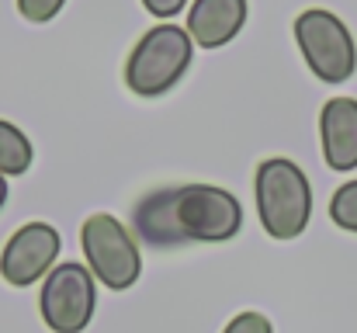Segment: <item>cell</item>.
Returning <instances> with one entry per match:
<instances>
[{"label":"cell","mask_w":357,"mask_h":333,"mask_svg":"<svg viewBox=\"0 0 357 333\" xmlns=\"http://www.w3.org/2000/svg\"><path fill=\"white\" fill-rule=\"evenodd\" d=\"M132 225L135 236L156 250L184 243H226L243 225V205L236 195L215 184L156 188L135 202Z\"/></svg>","instance_id":"obj_1"},{"label":"cell","mask_w":357,"mask_h":333,"mask_svg":"<svg viewBox=\"0 0 357 333\" xmlns=\"http://www.w3.org/2000/svg\"><path fill=\"white\" fill-rule=\"evenodd\" d=\"M257 195V216L264 222L267 236L274 239H295L305 232L312 216V188L305 170L288 156H271L257 167L253 177Z\"/></svg>","instance_id":"obj_2"},{"label":"cell","mask_w":357,"mask_h":333,"mask_svg":"<svg viewBox=\"0 0 357 333\" xmlns=\"http://www.w3.org/2000/svg\"><path fill=\"white\" fill-rule=\"evenodd\" d=\"M195 56V38L188 28H177L174 21H163L149 28L125 63V84L139 98H160L181 84Z\"/></svg>","instance_id":"obj_3"},{"label":"cell","mask_w":357,"mask_h":333,"mask_svg":"<svg viewBox=\"0 0 357 333\" xmlns=\"http://www.w3.org/2000/svg\"><path fill=\"white\" fill-rule=\"evenodd\" d=\"M295 42L305 66L323 84H347L357 70V45L351 28L323 7H309L295 17Z\"/></svg>","instance_id":"obj_4"},{"label":"cell","mask_w":357,"mask_h":333,"mask_svg":"<svg viewBox=\"0 0 357 333\" xmlns=\"http://www.w3.org/2000/svg\"><path fill=\"white\" fill-rule=\"evenodd\" d=\"M80 246L87 253L91 274L112 292H125L142 274V253L132 232L108 212H94L80 225Z\"/></svg>","instance_id":"obj_5"},{"label":"cell","mask_w":357,"mask_h":333,"mask_svg":"<svg viewBox=\"0 0 357 333\" xmlns=\"http://www.w3.org/2000/svg\"><path fill=\"white\" fill-rule=\"evenodd\" d=\"M94 306H98L94 274L84 264L66 260L45 274L38 309L52 333H84L94 320Z\"/></svg>","instance_id":"obj_6"},{"label":"cell","mask_w":357,"mask_h":333,"mask_svg":"<svg viewBox=\"0 0 357 333\" xmlns=\"http://www.w3.org/2000/svg\"><path fill=\"white\" fill-rule=\"evenodd\" d=\"M63 236L49 222H24L0 253V278L14 288H28L56 267Z\"/></svg>","instance_id":"obj_7"},{"label":"cell","mask_w":357,"mask_h":333,"mask_svg":"<svg viewBox=\"0 0 357 333\" xmlns=\"http://www.w3.org/2000/svg\"><path fill=\"white\" fill-rule=\"evenodd\" d=\"M319 139L330 170H354L357 167V101L354 98H330L319 111Z\"/></svg>","instance_id":"obj_8"},{"label":"cell","mask_w":357,"mask_h":333,"mask_svg":"<svg viewBox=\"0 0 357 333\" xmlns=\"http://www.w3.org/2000/svg\"><path fill=\"white\" fill-rule=\"evenodd\" d=\"M246 0H195L188 10V35L202 49H222L246 24Z\"/></svg>","instance_id":"obj_9"},{"label":"cell","mask_w":357,"mask_h":333,"mask_svg":"<svg viewBox=\"0 0 357 333\" xmlns=\"http://www.w3.org/2000/svg\"><path fill=\"white\" fill-rule=\"evenodd\" d=\"M31 160H35L31 139L17 125L0 118V174L3 177H17V174H24L31 167Z\"/></svg>","instance_id":"obj_10"},{"label":"cell","mask_w":357,"mask_h":333,"mask_svg":"<svg viewBox=\"0 0 357 333\" xmlns=\"http://www.w3.org/2000/svg\"><path fill=\"white\" fill-rule=\"evenodd\" d=\"M330 219L347 232H357V181L337 188V195L330 198Z\"/></svg>","instance_id":"obj_11"},{"label":"cell","mask_w":357,"mask_h":333,"mask_svg":"<svg viewBox=\"0 0 357 333\" xmlns=\"http://www.w3.org/2000/svg\"><path fill=\"white\" fill-rule=\"evenodd\" d=\"M63 3H66V0H17V10H21L24 21L45 24V21H52V17L63 10Z\"/></svg>","instance_id":"obj_12"},{"label":"cell","mask_w":357,"mask_h":333,"mask_svg":"<svg viewBox=\"0 0 357 333\" xmlns=\"http://www.w3.org/2000/svg\"><path fill=\"white\" fill-rule=\"evenodd\" d=\"M222 333H274V327L264 313H239Z\"/></svg>","instance_id":"obj_13"},{"label":"cell","mask_w":357,"mask_h":333,"mask_svg":"<svg viewBox=\"0 0 357 333\" xmlns=\"http://www.w3.org/2000/svg\"><path fill=\"white\" fill-rule=\"evenodd\" d=\"M142 7H146L153 17H160V21H170V17H177V14L188 7V0H142Z\"/></svg>","instance_id":"obj_14"},{"label":"cell","mask_w":357,"mask_h":333,"mask_svg":"<svg viewBox=\"0 0 357 333\" xmlns=\"http://www.w3.org/2000/svg\"><path fill=\"white\" fill-rule=\"evenodd\" d=\"M7 195H10V191H7V177L0 174V212H3V205H7Z\"/></svg>","instance_id":"obj_15"}]
</instances>
